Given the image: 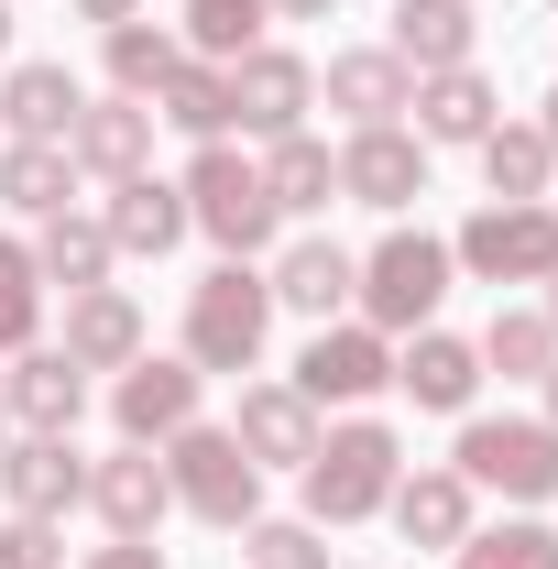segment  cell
I'll use <instances>...</instances> for the list:
<instances>
[{
	"instance_id": "ab89813d",
	"label": "cell",
	"mask_w": 558,
	"mask_h": 569,
	"mask_svg": "<svg viewBox=\"0 0 558 569\" xmlns=\"http://www.w3.org/2000/svg\"><path fill=\"white\" fill-rule=\"evenodd\" d=\"M275 22H329V0H263Z\"/></svg>"
},
{
	"instance_id": "d590c367",
	"label": "cell",
	"mask_w": 558,
	"mask_h": 569,
	"mask_svg": "<svg viewBox=\"0 0 558 569\" xmlns=\"http://www.w3.org/2000/svg\"><path fill=\"white\" fill-rule=\"evenodd\" d=\"M241 569H329V526H307V515H252V526H241Z\"/></svg>"
},
{
	"instance_id": "f35d334b",
	"label": "cell",
	"mask_w": 558,
	"mask_h": 569,
	"mask_svg": "<svg viewBox=\"0 0 558 569\" xmlns=\"http://www.w3.org/2000/svg\"><path fill=\"white\" fill-rule=\"evenodd\" d=\"M77 22H99V33H110V22H142V0H67Z\"/></svg>"
},
{
	"instance_id": "f6af8a7d",
	"label": "cell",
	"mask_w": 558,
	"mask_h": 569,
	"mask_svg": "<svg viewBox=\"0 0 558 569\" xmlns=\"http://www.w3.org/2000/svg\"><path fill=\"white\" fill-rule=\"evenodd\" d=\"M0 449H11V406H0Z\"/></svg>"
},
{
	"instance_id": "f546056e",
	"label": "cell",
	"mask_w": 558,
	"mask_h": 569,
	"mask_svg": "<svg viewBox=\"0 0 558 569\" xmlns=\"http://www.w3.org/2000/svg\"><path fill=\"white\" fill-rule=\"evenodd\" d=\"M153 121H176L187 142H230V67H209V56H187V67L153 88Z\"/></svg>"
},
{
	"instance_id": "ba28073f",
	"label": "cell",
	"mask_w": 558,
	"mask_h": 569,
	"mask_svg": "<svg viewBox=\"0 0 558 569\" xmlns=\"http://www.w3.org/2000/svg\"><path fill=\"white\" fill-rule=\"evenodd\" d=\"M285 383H296L307 406H372V395H395V340L361 329V318H329V329L296 351Z\"/></svg>"
},
{
	"instance_id": "7402d4cb",
	"label": "cell",
	"mask_w": 558,
	"mask_h": 569,
	"mask_svg": "<svg viewBox=\"0 0 558 569\" xmlns=\"http://www.w3.org/2000/svg\"><path fill=\"white\" fill-rule=\"evenodd\" d=\"M329 110H340L350 132H372V121H406V99H417V77H406V56L395 44H350V56H329Z\"/></svg>"
},
{
	"instance_id": "9a60e30c",
	"label": "cell",
	"mask_w": 558,
	"mask_h": 569,
	"mask_svg": "<svg viewBox=\"0 0 558 569\" xmlns=\"http://www.w3.org/2000/svg\"><path fill=\"white\" fill-rule=\"evenodd\" d=\"M88 503H99V526L110 537H153L165 515H176V482H165V449H110V460H88Z\"/></svg>"
},
{
	"instance_id": "83f0119b",
	"label": "cell",
	"mask_w": 558,
	"mask_h": 569,
	"mask_svg": "<svg viewBox=\"0 0 558 569\" xmlns=\"http://www.w3.org/2000/svg\"><path fill=\"white\" fill-rule=\"evenodd\" d=\"M471 153H482V187H492V198H558V142L537 132V121H492Z\"/></svg>"
},
{
	"instance_id": "44dd1931",
	"label": "cell",
	"mask_w": 558,
	"mask_h": 569,
	"mask_svg": "<svg viewBox=\"0 0 558 569\" xmlns=\"http://www.w3.org/2000/svg\"><path fill=\"white\" fill-rule=\"evenodd\" d=\"M406 77H438V67H482V11L471 0H395V33H383Z\"/></svg>"
},
{
	"instance_id": "ffe728a7",
	"label": "cell",
	"mask_w": 558,
	"mask_h": 569,
	"mask_svg": "<svg viewBox=\"0 0 558 569\" xmlns=\"http://www.w3.org/2000/svg\"><path fill=\"white\" fill-rule=\"evenodd\" d=\"M0 493H11V515H56V526H67L77 503H88L77 438H11V449H0Z\"/></svg>"
},
{
	"instance_id": "4316f807",
	"label": "cell",
	"mask_w": 558,
	"mask_h": 569,
	"mask_svg": "<svg viewBox=\"0 0 558 569\" xmlns=\"http://www.w3.org/2000/svg\"><path fill=\"white\" fill-rule=\"evenodd\" d=\"M252 164H263V198H275V219H318L329 198H340V153H329L318 132H285V142H263Z\"/></svg>"
},
{
	"instance_id": "4dcf8cb0",
	"label": "cell",
	"mask_w": 558,
	"mask_h": 569,
	"mask_svg": "<svg viewBox=\"0 0 558 569\" xmlns=\"http://www.w3.org/2000/svg\"><path fill=\"white\" fill-rule=\"evenodd\" d=\"M99 44H110V88L121 99H153L165 77L187 67V33H165V22H110Z\"/></svg>"
},
{
	"instance_id": "7a4b0ae2",
	"label": "cell",
	"mask_w": 558,
	"mask_h": 569,
	"mask_svg": "<svg viewBox=\"0 0 558 569\" xmlns=\"http://www.w3.org/2000/svg\"><path fill=\"white\" fill-rule=\"evenodd\" d=\"M449 241L438 230H383L372 252H361V284H350V307H361V329H383V340H406V329H438V307H449Z\"/></svg>"
},
{
	"instance_id": "836d02e7",
	"label": "cell",
	"mask_w": 558,
	"mask_h": 569,
	"mask_svg": "<svg viewBox=\"0 0 558 569\" xmlns=\"http://www.w3.org/2000/svg\"><path fill=\"white\" fill-rule=\"evenodd\" d=\"M44 340V274H33V241H0V361Z\"/></svg>"
},
{
	"instance_id": "52a82bcc",
	"label": "cell",
	"mask_w": 558,
	"mask_h": 569,
	"mask_svg": "<svg viewBox=\"0 0 558 569\" xmlns=\"http://www.w3.org/2000/svg\"><path fill=\"white\" fill-rule=\"evenodd\" d=\"M449 263L471 284H548L558 274V209L548 198H482V209L460 219Z\"/></svg>"
},
{
	"instance_id": "bcb514c9",
	"label": "cell",
	"mask_w": 558,
	"mask_h": 569,
	"mask_svg": "<svg viewBox=\"0 0 558 569\" xmlns=\"http://www.w3.org/2000/svg\"><path fill=\"white\" fill-rule=\"evenodd\" d=\"M548 11H558V0H548Z\"/></svg>"
},
{
	"instance_id": "1f68e13d",
	"label": "cell",
	"mask_w": 558,
	"mask_h": 569,
	"mask_svg": "<svg viewBox=\"0 0 558 569\" xmlns=\"http://www.w3.org/2000/svg\"><path fill=\"white\" fill-rule=\"evenodd\" d=\"M449 569H558V526L548 515H504V526H471Z\"/></svg>"
},
{
	"instance_id": "7c38bea8",
	"label": "cell",
	"mask_w": 558,
	"mask_h": 569,
	"mask_svg": "<svg viewBox=\"0 0 558 569\" xmlns=\"http://www.w3.org/2000/svg\"><path fill=\"white\" fill-rule=\"evenodd\" d=\"M0 406H11V438H77V417H88V372H77L67 351H11L0 361Z\"/></svg>"
},
{
	"instance_id": "30bf717a",
	"label": "cell",
	"mask_w": 558,
	"mask_h": 569,
	"mask_svg": "<svg viewBox=\"0 0 558 569\" xmlns=\"http://www.w3.org/2000/svg\"><path fill=\"white\" fill-rule=\"evenodd\" d=\"M198 383H209V372H198L187 351H176V361L142 351L132 372H110V427H121L132 449H165L176 427H198Z\"/></svg>"
},
{
	"instance_id": "ac0fdd59",
	"label": "cell",
	"mask_w": 558,
	"mask_h": 569,
	"mask_svg": "<svg viewBox=\"0 0 558 569\" xmlns=\"http://www.w3.org/2000/svg\"><path fill=\"white\" fill-rule=\"evenodd\" d=\"M56 351H67L77 372H132V361L153 351V329H142V307L121 284H88V296H67V340H56Z\"/></svg>"
},
{
	"instance_id": "ee69618b",
	"label": "cell",
	"mask_w": 558,
	"mask_h": 569,
	"mask_svg": "<svg viewBox=\"0 0 558 569\" xmlns=\"http://www.w3.org/2000/svg\"><path fill=\"white\" fill-rule=\"evenodd\" d=\"M0 56H11V0H0Z\"/></svg>"
},
{
	"instance_id": "603a6c76",
	"label": "cell",
	"mask_w": 558,
	"mask_h": 569,
	"mask_svg": "<svg viewBox=\"0 0 558 569\" xmlns=\"http://www.w3.org/2000/svg\"><path fill=\"white\" fill-rule=\"evenodd\" d=\"M77 110H88V88L56 56H22V67L0 77V142H67Z\"/></svg>"
},
{
	"instance_id": "5b68a950",
	"label": "cell",
	"mask_w": 558,
	"mask_h": 569,
	"mask_svg": "<svg viewBox=\"0 0 558 569\" xmlns=\"http://www.w3.org/2000/svg\"><path fill=\"white\" fill-rule=\"evenodd\" d=\"M449 471L471 482V493H504V503H558V427L548 417H460V449H449Z\"/></svg>"
},
{
	"instance_id": "60d3db41",
	"label": "cell",
	"mask_w": 558,
	"mask_h": 569,
	"mask_svg": "<svg viewBox=\"0 0 558 569\" xmlns=\"http://www.w3.org/2000/svg\"><path fill=\"white\" fill-rule=\"evenodd\" d=\"M537 132H548V142H558V88H548V99H537Z\"/></svg>"
},
{
	"instance_id": "d4e9b609",
	"label": "cell",
	"mask_w": 558,
	"mask_h": 569,
	"mask_svg": "<svg viewBox=\"0 0 558 569\" xmlns=\"http://www.w3.org/2000/svg\"><path fill=\"white\" fill-rule=\"evenodd\" d=\"M417 142H482L492 121H504V88H492L482 67H438V77H417Z\"/></svg>"
},
{
	"instance_id": "9c48e42d",
	"label": "cell",
	"mask_w": 558,
	"mask_h": 569,
	"mask_svg": "<svg viewBox=\"0 0 558 569\" xmlns=\"http://www.w3.org/2000/svg\"><path fill=\"white\" fill-rule=\"evenodd\" d=\"M307 110H318V67H307L296 44H252V56H230V132L285 142V132H307Z\"/></svg>"
},
{
	"instance_id": "e575fe53",
	"label": "cell",
	"mask_w": 558,
	"mask_h": 569,
	"mask_svg": "<svg viewBox=\"0 0 558 569\" xmlns=\"http://www.w3.org/2000/svg\"><path fill=\"white\" fill-rule=\"evenodd\" d=\"M263 0H187V56H209V67H230V56H252L263 44Z\"/></svg>"
},
{
	"instance_id": "74e56055",
	"label": "cell",
	"mask_w": 558,
	"mask_h": 569,
	"mask_svg": "<svg viewBox=\"0 0 558 569\" xmlns=\"http://www.w3.org/2000/svg\"><path fill=\"white\" fill-rule=\"evenodd\" d=\"M77 569H165V548H153V537H110L99 559H77Z\"/></svg>"
},
{
	"instance_id": "4fadbf2b",
	"label": "cell",
	"mask_w": 558,
	"mask_h": 569,
	"mask_svg": "<svg viewBox=\"0 0 558 569\" xmlns=\"http://www.w3.org/2000/svg\"><path fill=\"white\" fill-rule=\"evenodd\" d=\"M230 438H241L252 471H307V460H318V406H307L296 383H241Z\"/></svg>"
},
{
	"instance_id": "cb8c5ba5",
	"label": "cell",
	"mask_w": 558,
	"mask_h": 569,
	"mask_svg": "<svg viewBox=\"0 0 558 569\" xmlns=\"http://www.w3.org/2000/svg\"><path fill=\"white\" fill-rule=\"evenodd\" d=\"M110 263H121V252H110V219L99 209H56V219H33V274L44 284H67V296H88V284H110Z\"/></svg>"
},
{
	"instance_id": "484cf974",
	"label": "cell",
	"mask_w": 558,
	"mask_h": 569,
	"mask_svg": "<svg viewBox=\"0 0 558 569\" xmlns=\"http://www.w3.org/2000/svg\"><path fill=\"white\" fill-rule=\"evenodd\" d=\"M471 503H482V493H471L449 460H427V471H406V482H395V503H383V515L406 526V548H460V537H471Z\"/></svg>"
},
{
	"instance_id": "f1b7e54d",
	"label": "cell",
	"mask_w": 558,
	"mask_h": 569,
	"mask_svg": "<svg viewBox=\"0 0 558 569\" xmlns=\"http://www.w3.org/2000/svg\"><path fill=\"white\" fill-rule=\"evenodd\" d=\"M67 198H77L67 142H0V209L11 219H56Z\"/></svg>"
},
{
	"instance_id": "2e32d148",
	"label": "cell",
	"mask_w": 558,
	"mask_h": 569,
	"mask_svg": "<svg viewBox=\"0 0 558 569\" xmlns=\"http://www.w3.org/2000/svg\"><path fill=\"white\" fill-rule=\"evenodd\" d=\"M395 395H417L427 417H471V395H482V351H471L460 329H406V351H395Z\"/></svg>"
},
{
	"instance_id": "d6986e66",
	"label": "cell",
	"mask_w": 558,
	"mask_h": 569,
	"mask_svg": "<svg viewBox=\"0 0 558 569\" xmlns=\"http://www.w3.org/2000/svg\"><path fill=\"white\" fill-rule=\"evenodd\" d=\"M263 284H275V307H296V318H318V329H329V318L350 307V284H361V252H340L329 230H296Z\"/></svg>"
},
{
	"instance_id": "b9f144b4",
	"label": "cell",
	"mask_w": 558,
	"mask_h": 569,
	"mask_svg": "<svg viewBox=\"0 0 558 569\" xmlns=\"http://www.w3.org/2000/svg\"><path fill=\"white\" fill-rule=\"evenodd\" d=\"M537 395H548V427H558V361H548V372H537Z\"/></svg>"
},
{
	"instance_id": "8992f818",
	"label": "cell",
	"mask_w": 558,
	"mask_h": 569,
	"mask_svg": "<svg viewBox=\"0 0 558 569\" xmlns=\"http://www.w3.org/2000/svg\"><path fill=\"white\" fill-rule=\"evenodd\" d=\"M165 482H176V503H187L198 526H219V537H241V526L263 515V471H252V460H241V438L209 427V417L165 438Z\"/></svg>"
},
{
	"instance_id": "7bdbcfd3",
	"label": "cell",
	"mask_w": 558,
	"mask_h": 569,
	"mask_svg": "<svg viewBox=\"0 0 558 569\" xmlns=\"http://www.w3.org/2000/svg\"><path fill=\"white\" fill-rule=\"evenodd\" d=\"M537 318H548V329H558V274H548V307H537Z\"/></svg>"
},
{
	"instance_id": "8d00e7d4",
	"label": "cell",
	"mask_w": 558,
	"mask_h": 569,
	"mask_svg": "<svg viewBox=\"0 0 558 569\" xmlns=\"http://www.w3.org/2000/svg\"><path fill=\"white\" fill-rule=\"evenodd\" d=\"M0 569H67V526L56 515H0Z\"/></svg>"
},
{
	"instance_id": "5bb4252c",
	"label": "cell",
	"mask_w": 558,
	"mask_h": 569,
	"mask_svg": "<svg viewBox=\"0 0 558 569\" xmlns=\"http://www.w3.org/2000/svg\"><path fill=\"white\" fill-rule=\"evenodd\" d=\"M67 164H77V176H99V187L142 176V164H153V99H121V88L88 99V110L67 121Z\"/></svg>"
},
{
	"instance_id": "277c9868",
	"label": "cell",
	"mask_w": 558,
	"mask_h": 569,
	"mask_svg": "<svg viewBox=\"0 0 558 569\" xmlns=\"http://www.w3.org/2000/svg\"><path fill=\"white\" fill-rule=\"evenodd\" d=\"M263 340H275V284L252 263H209L187 284V361L198 372H252Z\"/></svg>"
},
{
	"instance_id": "3957f363",
	"label": "cell",
	"mask_w": 558,
	"mask_h": 569,
	"mask_svg": "<svg viewBox=\"0 0 558 569\" xmlns=\"http://www.w3.org/2000/svg\"><path fill=\"white\" fill-rule=\"evenodd\" d=\"M176 187H187V219H198V230L219 241V263H252V252H263V241L285 230V219H275V198H263V164H252L241 142H198Z\"/></svg>"
},
{
	"instance_id": "e0dca14e",
	"label": "cell",
	"mask_w": 558,
	"mask_h": 569,
	"mask_svg": "<svg viewBox=\"0 0 558 569\" xmlns=\"http://www.w3.org/2000/svg\"><path fill=\"white\" fill-rule=\"evenodd\" d=\"M99 219H110V252H132V263H165V252L198 230V219H187V187H176V176H153V164H142V176H121Z\"/></svg>"
},
{
	"instance_id": "7dc6e473",
	"label": "cell",
	"mask_w": 558,
	"mask_h": 569,
	"mask_svg": "<svg viewBox=\"0 0 558 569\" xmlns=\"http://www.w3.org/2000/svg\"><path fill=\"white\" fill-rule=\"evenodd\" d=\"M548 209H558V198H548Z\"/></svg>"
},
{
	"instance_id": "d6a6232c",
	"label": "cell",
	"mask_w": 558,
	"mask_h": 569,
	"mask_svg": "<svg viewBox=\"0 0 558 569\" xmlns=\"http://www.w3.org/2000/svg\"><path fill=\"white\" fill-rule=\"evenodd\" d=\"M471 351H482V372H504V383H537V372L558 361V329L537 318V307H492V329L471 340Z\"/></svg>"
},
{
	"instance_id": "8fae6325",
	"label": "cell",
	"mask_w": 558,
	"mask_h": 569,
	"mask_svg": "<svg viewBox=\"0 0 558 569\" xmlns=\"http://www.w3.org/2000/svg\"><path fill=\"white\" fill-rule=\"evenodd\" d=\"M340 198H350V209L406 219V209L427 198V142L406 132V121H372V132H350V142H340Z\"/></svg>"
},
{
	"instance_id": "6da1fadb",
	"label": "cell",
	"mask_w": 558,
	"mask_h": 569,
	"mask_svg": "<svg viewBox=\"0 0 558 569\" xmlns=\"http://www.w3.org/2000/svg\"><path fill=\"white\" fill-rule=\"evenodd\" d=\"M296 482H307V526H361V515H383L395 482H406V438L383 417H340V427H318V460Z\"/></svg>"
}]
</instances>
